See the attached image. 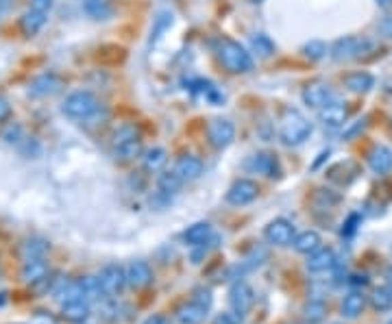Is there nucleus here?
Segmentation results:
<instances>
[{
  "mask_svg": "<svg viewBox=\"0 0 392 324\" xmlns=\"http://www.w3.org/2000/svg\"><path fill=\"white\" fill-rule=\"evenodd\" d=\"M216 55L220 59V64L224 66V70L231 72V75H246V72L253 70L251 53H248L242 44H237L233 40H227V38L218 40Z\"/></svg>",
  "mask_w": 392,
  "mask_h": 324,
  "instance_id": "nucleus-1",
  "label": "nucleus"
},
{
  "mask_svg": "<svg viewBox=\"0 0 392 324\" xmlns=\"http://www.w3.org/2000/svg\"><path fill=\"white\" fill-rule=\"evenodd\" d=\"M279 135L286 146H301L312 135V122L299 109H286L281 116Z\"/></svg>",
  "mask_w": 392,
  "mask_h": 324,
  "instance_id": "nucleus-2",
  "label": "nucleus"
},
{
  "mask_svg": "<svg viewBox=\"0 0 392 324\" xmlns=\"http://www.w3.org/2000/svg\"><path fill=\"white\" fill-rule=\"evenodd\" d=\"M142 152V137L140 131L133 124H125L120 129H116L114 139H112V154L116 161L129 163L135 157H140Z\"/></svg>",
  "mask_w": 392,
  "mask_h": 324,
  "instance_id": "nucleus-3",
  "label": "nucleus"
},
{
  "mask_svg": "<svg viewBox=\"0 0 392 324\" xmlns=\"http://www.w3.org/2000/svg\"><path fill=\"white\" fill-rule=\"evenodd\" d=\"M99 109H101L99 98L88 90L73 92L62 105V113L70 120H75V122H88V120H92L99 113Z\"/></svg>",
  "mask_w": 392,
  "mask_h": 324,
  "instance_id": "nucleus-4",
  "label": "nucleus"
},
{
  "mask_svg": "<svg viewBox=\"0 0 392 324\" xmlns=\"http://www.w3.org/2000/svg\"><path fill=\"white\" fill-rule=\"evenodd\" d=\"M96 279H99L101 294L107 296V298L120 296L122 290L129 285L127 283V268L118 266V263H109V266H105Z\"/></svg>",
  "mask_w": 392,
  "mask_h": 324,
  "instance_id": "nucleus-5",
  "label": "nucleus"
},
{
  "mask_svg": "<svg viewBox=\"0 0 392 324\" xmlns=\"http://www.w3.org/2000/svg\"><path fill=\"white\" fill-rule=\"evenodd\" d=\"M373 48V44L362 38H340L334 46H331V57L336 62H349V59H360L364 53H368Z\"/></svg>",
  "mask_w": 392,
  "mask_h": 324,
  "instance_id": "nucleus-6",
  "label": "nucleus"
},
{
  "mask_svg": "<svg viewBox=\"0 0 392 324\" xmlns=\"http://www.w3.org/2000/svg\"><path fill=\"white\" fill-rule=\"evenodd\" d=\"M207 137H209V144L213 148H227L233 144L235 139V126L231 120L227 118H213L209 122V129H207Z\"/></svg>",
  "mask_w": 392,
  "mask_h": 324,
  "instance_id": "nucleus-7",
  "label": "nucleus"
},
{
  "mask_svg": "<svg viewBox=\"0 0 392 324\" xmlns=\"http://www.w3.org/2000/svg\"><path fill=\"white\" fill-rule=\"evenodd\" d=\"M259 196V185L251 178H237L227 191V202L233 207H244Z\"/></svg>",
  "mask_w": 392,
  "mask_h": 324,
  "instance_id": "nucleus-8",
  "label": "nucleus"
},
{
  "mask_svg": "<svg viewBox=\"0 0 392 324\" xmlns=\"http://www.w3.org/2000/svg\"><path fill=\"white\" fill-rule=\"evenodd\" d=\"M253 303H255V292H253L251 285L244 283V281H237V283L231 285L229 305H231L235 316H246L248 311H251Z\"/></svg>",
  "mask_w": 392,
  "mask_h": 324,
  "instance_id": "nucleus-9",
  "label": "nucleus"
},
{
  "mask_svg": "<svg viewBox=\"0 0 392 324\" xmlns=\"http://www.w3.org/2000/svg\"><path fill=\"white\" fill-rule=\"evenodd\" d=\"M264 237L268 239V244L272 246H279V248H286V246H292L294 242V224L286 218H277V220H272L268 226H266V231H264Z\"/></svg>",
  "mask_w": 392,
  "mask_h": 324,
  "instance_id": "nucleus-10",
  "label": "nucleus"
},
{
  "mask_svg": "<svg viewBox=\"0 0 392 324\" xmlns=\"http://www.w3.org/2000/svg\"><path fill=\"white\" fill-rule=\"evenodd\" d=\"M244 167L248 172H253V174H261V176H266V178H275L281 174V165L277 161L275 154H270V152H255L253 157H248Z\"/></svg>",
  "mask_w": 392,
  "mask_h": 324,
  "instance_id": "nucleus-11",
  "label": "nucleus"
},
{
  "mask_svg": "<svg viewBox=\"0 0 392 324\" xmlns=\"http://www.w3.org/2000/svg\"><path fill=\"white\" fill-rule=\"evenodd\" d=\"M347 118H349V109L344 107L342 103L331 100L329 105H325L323 109H318V120L320 124L329 131H338L347 124Z\"/></svg>",
  "mask_w": 392,
  "mask_h": 324,
  "instance_id": "nucleus-12",
  "label": "nucleus"
},
{
  "mask_svg": "<svg viewBox=\"0 0 392 324\" xmlns=\"http://www.w3.org/2000/svg\"><path fill=\"white\" fill-rule=\"evenodd\" d=\"M303 100L307 107H312V109H323L325 105L331 103V87L323 81L307 83L303 90Z\"/></svg>",
  "mask_w": 392,
  "mask_h": 324,
  "instance_id": "nucleus-13",
  "label": "nucleus"
},
{
  "mask_svg": "<svg viewBox=\"0 0 392 324\" xmlns=\"http://www.w3.org/2000/svg\"><path fill=\"white\" fill-rule=\"evenodd\" d=\"M153 268L148 266L146 261H131L127 266V283L133 287V290H144V287H148L153 283Z\"/></svg>",
  "mask_w": 392,
  "mask_h": 324,
  "instance_id": "nucleus-14",
  "label": "nucleus"
},
{
  "mask_svg": "<svg viewBox=\"0 0 392 324\" xmlns=\"http://www.w3.org/2000/svg\"><path fill=\"white\" fill-rule=\"evenodd\" d=\"M62 85H64V81L57 75H53V72H49V75H40L38 79L31 81L29 96H33V98H46V96L57 94L62 90Z\"/></svg>",
  "mask_w": 392,
  "mask_h": 324,
  "instance_id": "nucleus-15",
  "label": "nucleus"
},
{
  "mask_svg": "<svg viewBox=\"0 0 392 324\" xmlns=\"http://www.w3.org/2000/svg\"><path fill=\"white\" fill-rule=\"evenodd\" d=\"M174 172L183 183L196 181V178L203 174V161H200L198 157H194V154H183V157L177 159Z\"/></svg>",
  "mask_w": 392,
  "mask_h": 324,
  "instance_id": "nucleus-16",
  "label": "nucleus"
},
{
  "mask_svg": "<svg viewBox=\"0 0 392 324\" xmlns=\"http://www.w3.org/2000/svg\"><path fill=\"white\" fill-rule=\"evenodd\" d=\"M46 277H49V263H46V257L22 261V281L27 285H38V283L46 281Z\"/></svg>",
  "mask_w": 392,
  "mask_h": 324,
  "instance_id": "nucleus-17",
  "label": "nucleus"
},
{
  "mask_svg": "<svg viewBox=\"0 0 392 324\" xmlns=\"http://www.w3.org/2000/svg\"><path fill=\"white\" fill-rule=\"evenodd\" d=\"M334 266H336V253L331 248L320 246L312 255H307V270L310 272H325Z\"/></svg>",
  "mask_w": 392,
  "mask_h": 324,
  "instance_id": "nucleus-18",
  "label": "nucleus"
},
{
  "mask_svg": "<svg viewBox=\"0 0 392 324\" xmlns=\"http://www.w3.org/2000/svg\"><path fill=\"white\" fill-rule=\"evenodd\" d=\"M368 165L375 174H388L392 170V150L388 146H375L368 152Z\"/></svg>",
  "mask_w": 392,
  "mask_h": 324,
  "instance_id": "nucleus-19",
  "label": "nucleus"
},
{
  "mask_svg": "<svg viewBox=\"0 0 392 324\" xmlns=\"http://www.w3.org/2000/svg\"><path fill=\"white\" fill-rule=\"evenodd\" d=\"M49 14H44V11H38V9H29L25 16L20 18V29L22 33L27 35V38H33V35H38L44 27L46 22H49V18H46Z\"/></svg>",
  "mask_w": 392,
  "mask_h": 324,
  "instance_id": "nucleus-20",
  "label": "nucleus"
},
{
  "mask_svg": "<svg viewBox=\"0 0 392 324\" xmlns=\"http://www.w3.org/2000/svg\"><path fill=\"white\" fill-rule=\"evenodd\" d=\"M364 307H366V296L360 294V292H351V294L344 296V301H342V305H340V311H342L344 318L355 320V318L362 316Z\"/></svg>",
  "mask_w": 392,
  "mask_h": 324,
  "instance_id": "nucleus-21",
  "label": "nucleus"
},
{
  "mask_svg": "<svg viewBox=\"0 0 392 324\" xmlns=\"http://www.w3.org/2000/svg\"><path fill=\"white\" fill-rule=\"evenodd\" d=\"M375 85V79L368 72H353V75L344 77V87L353 94H366Z\"/></svg>",
  "mask_w": 392,
  "mask_h": 324,
  "instance_id": "nucleus-22",
  "label": "nucleus"
},
{
  "mask_svg": "<svg viewBox=\"0 0 392 324\" xmlns=\"http://www.w3.org/2000/svg\"><path fill=\"white\" fill-rule=\"evenodd\" d=\"M211 224L209 222H196L192 226H187V231L183 233V242L187 246H200V244H205L207 239L211 237Z\"/></svg>",
  "mask_w": 392,
  "mask_h": 324,
  "instance_id": "nucleus-23",
  "label": "nucleus"
},
{
  "mask_svg": "<svg viewBox=\"0 0 392 324\" xmlns=\"http://www.w3.org/2000/svg\"><path fill=\"white\" fill-rule=\"evenodd\" d=\"M205 316H207V309L196 305L194 301H190L177 309V320L181 324H200L205 320Z\"/></svg>",
  "mask_w": 392,
  "mask_h": 324,
  "instance_id": "nucleus-24",
  "label": "nucleus"
},
{
  "mask_svg": "<svg viewBox=\"0 0 392 324\" xmlns=\"http://www.w3.org/2000/svg\"><path fill=\"white\" fill-rule=\"evenodd\" d=\"M320 244H323V239H320V235L316 231H303L296 235L292 242L296 253H303V255H312L314 250L320 248Z\"/></svg>",
  "mask_w": 392,
  "mask_h": 324,
  "instance_id": "nucleus-25",
  "label": "nucleus"
},
{
  "mask_svg": "<svg viewBox=\"0 0 392 324\" xmlns=\"http://www.w3.org/2000/svg\"><path fill=\"white\" fill-rule=\"evenodd\" d=\"M62 316L68 320V322H86L88 316H90V303L86 301H75V303H66L62 305Z\"/></svg>",
  "mask_w": 392,
  "mask_h": 324,
  "instance_id": "nucleus-26",
  "label": "nucleus"
},
{
  "mask_svg": "<svg viewBox=\"0 0 392 324\" xmlns=\"http://www.w3.org/2000/svg\"><path fill=\"white\" fill-rule=\"evenodd\" d=\"M49 253V244L44 242V239H27L25 244H22V261H31V259H42Z\"/></svg>",
  "mask_w": 392,
  "mask_h": 324,
  "instance_id": "nucleus-27",
  "label": "nucleus"
},
{
  "mask_svg": "<svg viewBox=\"0 0 392 324\" xmlns=\"http://www.w3.org/2000/svg\"><path fill=\"white\" fill-rule=\"evenodd\" d=\"M83 11L92 20H107L112 16V5L107 0H83Z\"/></svg>",
  "mask_w": 392,
  "mask_h": 324,
  "instance_id": "nucleus-28",
  "label": "nucleus"
},
{
  "mask_svg": "<svg viewBox=\"0 0 392 324\" xmlns=\"http://www.w3.org/2000/svg\"><path fill=\"white\" fill-rule=\"evenodd\" d=\"M168 163V152L164 148H151L144 154V167L148 172H159L161 167Z\"/></svg>",
  "mask_w": 392,
  "mask_h": 324,
  "instance_id": "nucleus-29",
  "label": "nucleus"
},
{
  "mask_svg": "<svg viewBox=\"0 0 392 324\" xmlns=\"http://www.w3.org/2000/svg\"><path fill=\"white\" fill-rule=\"evenodd\" d=\"M251 48L259 59H268V57L275 55V44L270 42L268 35H261V33H257L251 38Z\"/></svg>",
  "mask_w": 392,
  "mask_h": 324,
  "instance_id": "nucleus-30",
  "label": "nucleus"
},
{
  "mask_svg": "<svg viewBox=\"0 0 392 324\" xmlns=\"http://www.w3.org/2000/svg\"><path fill=\"white\" fill-rule=\"evenodd\" d=\"M157 185H159V191L161 194H177L179 191V187L183 185V181L179 176H177V172L172 170V172H164V174H159V181H157Z\"/></svg>",
  "mask_w": 392,
  "mask_h": 324,
  "instance_id": "nucleus-31",
  "label": "nucleus"
},
{
  "mask_svg": "<svg viewBox=\"0 0 392 324\" xmlns=\"http://www.w3.org/2000/svg\"><path fill=\"white\" fill-rule=\"evenodd\" d=\"M371 305L377 311H390L392 309V292H390V287H377V290H373Z\"/></svg>",
  "mask_w": 392,
  "mask_h": 324,
  "instance_id": "nucleus-32",
  "label": "nucleus"
},
{
  "mask_svg": "<svg viewBox=\"0 0 392 324\" xmlns=\"http://www.w3.org/2000/svg\"><path fill=\"white\" fill-rule=\"evenodd\" d=\"M327 314V305L325 301H320V298H312L310 303L305 305V318L310 322H320Z\"/></svg>",
  "mask_w": 392,
  "mask_h": 324,
  "instance_id": "nucleus-33",
  "label": "nucleus"
},
{
  "mask_svg": "<svg viewBox=\"0 0 392 324\" xmlns=\"http://www.w3.org/2000/svg\"><path fill=\"white\" fill-rule=\"evenodd\" d=\"M303 55L310 59V62H320L327 55V44L320 40H312L303 46Z\"/></svg>",
  "mask_w": 392,
  "mask_h": 324,
  "instance_id": "nucleus-34",
  "label": "nucleus"
},
{
  "mask_svg": "<svg viewBox=\"0 0 392 324\" xmlns=\"http://www.w3.org/2000/svg\"><path fill=\"white\" fill-rule=\"evenodd\" d=\"M192 301H194L196 305L205 307V309L209 311V309H211V305H213V296H211V290H209V287H196V290H194V294H192Z\"/></svg>",
  "mask_w": 392,
  "mask_h": 324,
  "instance_id": "nucleus-35",
  "label": "nucleus"
},
{
  "mask_svg": "<svg viewBox=\"0 0 392 324\" xmlns=\"http://www.w3.org/2000/svg\"><path fill=\"white\" fill-rule=\"evenodd\" d=\"M172 24V14H161L155 22V29H153V40L151 42H157L161 38V33L168 29Z\"/></svg>",
  "mask_w": 392,
  "mask_h": 324,
  "instance_id": "nucleus-36",
  "label": "nucleus"
},
{
  "mask_svg": "<svg viewBox=\"0 0 392 324\" xmlns=\"http://www.w3.org/2000/svg\"><path fill=\"white\" fill-rule=\"evenodd\" d=\"M362 222V215L360 213H351L349 218H347V222H344V226H342V237H351V235H355V231H358V224Z\"/></svg>",
  "mask_w": 392,
  "mask_h": 324,
  "instance_id": "nucleus-37",
  "label": "nucleus"
},
{
  "mask_svg": "<svg viewBox=\"0 0 392 324\" xmlns=\"http://www.w3.org/2000/svg\"><path fill=\"white\" fill-rule=\"evenodd\" d=\"M9 116H11V103L5 98L3 94H0V124H3Z\"/></svg>",
  "mask_w": 392,
  "mask_h": 324,
  "instance_id": "nucleus-38",
  "label": "nucleus"
},
{
  "mask_svg": "<svg viewBox=\"0 0 392 324\" xmlns=\"http://www.w3.org/2000/svg\"><path fill=\"white\" fill-rule=\"evenodd\" d=\"M31 9H38V11H44V14H49L53 9V0H31Z\"/></svg>",
  "mask_w": 392,
  "mask_h": 324,
  "instance_id": "nucleus-39",
  "label": "nucleus"
},
{
  "mask_svg": "<svg viewBox=\"0 0 392 324\" xmlns=\"http://www.w3.org/2000/svg\"><path fill=\"white\" fill-rule=\"evenodd\" d=\"M237 318L240 316H235V314H220L216 320H213V324H240Z\"/></svg>",
  "mask_w": 392,
  "mask_h": 324,
  "instance_id": "nucleus-40",
  "label": "nucleus"
},
{
  "mask_svg": "<svg viewBox=\"0 0 392 324\" xmlns=\"http://www.w3.org/2000/svg\"><path fill=\"white\" fill-rule=\"evenodd\" d=\"M379 31H382L386 38H392V18H384L379 24Z\"/></svg>",
  "mask_w": 392,
  "mask_h": 324,
  "instance_id": "nucleus-41",
  "label": "nucleus"
},
{
  "mask_svg": "<svg viewBox=\"0 0 392 324\" xmlns=\"http://www.w3.org/2000/svg\"><path fill=\"white\" fill-rule=\"evenodd\" d=\"M142 324H170V320L166 318V316H161V314H155V316H151V318H146Z\"/></svg>",
  "mask_w": 392,
  "mask_h": 324,
  "instance_id": "nucleus-42",
  "label": "nucleus"
},
{
  "mask_svg": "<svg viewBox=\"0 0 392 324\" xmlns=\"http://www.w3.org/2000/svg\"><path fill=\"white\" fill-rule=\"evenodd\" d=\"M364 126H366V120H360V122H358V124H355V126H353V129L349 131V133H344V137H347V139H351V137H353L355 133H360V131H362Z\"/></svg>",
  "mask_w": 392,
  "mask_h": 324,
  "instance_id": "nucleus-43",
  "label": "nucleus"
},
{
  "mask_svg": "<svg viewBox=\"0 0 392 324\" xmlns=\"http://www.w3.org/2000/svg\"><path fill=\"white\" fill-rule=\"evenodd\" d=\"M377 7H382V9H392V0H375Z\"/></svg>",
  "mask_w": 392,
  "mask_h": 324,
  "instance_id": "nucleus-44",
  "label": "nucleus"
},
{
  "mask_svg": "<svg viewBox=\"0 0 392 324\" xmlns=\"http://www.w3.org/2000/svg\"><path fill=\"white\" fill-rule=\"evenodd\" d=\"M386 279H388V287H390V292H392V266H390L388 272H386Z\"/></svg>",
  "mask_w": 392,
  "mask_h": 324,
  "instance_id": "nucleus-45",
  "label": "nucleus"
},
{
  "mask_svg": "<svg viewBox=\"0 0 392 324\" xmlns=\"http://www.w3.org/2000/svg\"><path fill=\"white\" fill-rule=\"evenodd\" d=\"M14 3V0H0V11H5V9H9V5Z\"/></svg>",
  "mask_w": 392,
  "mask_h": 324,
  "instance_id": "nucleus-46",
  "label": "nucleus"
},
{
  "mask_svg": "<svg viewBox=\"0 0 392 324\" xmlns=\"http://www.w3.org/2000/svg\"><path fill=\"white\" fill-rule=\"evenodd\" d=\"M7 303V294H0V307Z\"/></svg>",
  "mask_w": 392,
  "mask_h": 324,
  "instance_id": "nucleus-47",
  "label": "nucleus"
},
{
  "mask_svg": "<svg viewBox=\"0 0 392 324\" xmlns=\"http://www.w3.org/2000/svg\"><path fill=\"white\" fill-rule=\"evenodd\" d=\"M253 3H261V0H253Z\"/></svg>",
  "mask_w": 392,
  "mask_h": 324,
  "instance_id": "nucleus-48",
  "label": "nucleus"
},
{
  "mask_svg": "<svg viewBox=\"0 0 392 324\" xmlns=\"http://www.w3.org/2000/svg\"><path fill=\"white\" fill-rule=\"evenodd\" d=\"M388 324H392V320H390V322H388Z\"/></svg>",
  "mask_w": 392,
  "mask_h": 324,
  "instance_id": "nucleus-49",
  "label": "nucleus"
}]
</instances>
